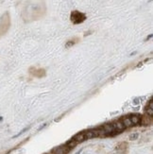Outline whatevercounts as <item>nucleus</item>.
<instances>
[{
    "instance_id": "4",
    "label": "nucleus",
    "mask_w": 153,
    "mask_h": 154,
    "mask_svg": "<svg viewBox=\"0 0 153 154\" xmlns=\"http://www.w3.org/2000/svg\"><path fill=\"white\" fill-rule=\"evenodd\" d=\"M102 129L104 130L105 133H106V136L107 135H115L116 133L115 131L114 127H112V124H106L102 127Z\"/></svg>"
},
{
    "instance_id": "3",
    "label": "nucleus",
    "mask_w": 153,
    "mask_h": 154,
    "mask_svg": "<svg viewBox=\"0 0 153 154\" xmlns=\"http://www.w3.org/2000/svg\"><path fill=\"white\" fill-rule=\"evenodd\" d=\"M70 150L71 149H69L66 145H63V146H58V148H55L52 150V153L53 154H67Z\"/></svg>"
},
{
    "instance_id": "13",
    "label": "nucleus",
    "mask_w": 153,
    "mask_h": 154,
    "mask_svg": "<svg viewBox=\"0 0 153 154\" xmlns=\"http://www.w3.org/2000/svg\"><path fill=\"white\" fill-rule=\"evenodd\" d=\"M138 138V133H134V134H131L130 136V140H135V139H137Z\"/></svg>"
},
{
    "instance_id": "10",
    "label": "nucleus",
    "mask_w": 153,
    "mask_h": 154,
    "mask_svg": "<svg viewBox=\"0 0 153 154\" xmlns=\"http://www.w3.org/2000/svg\"><path fill=\"white\" fill-rule=\"evenodd\" d=\"M150 122H151V116H143V118H141V123L143 124V125H148V124H150Z\"/></svg>"
},
{
    "instance_id": "2",
    "label": "nucleus",
    "mask_w": 153,
    "mask_h": 154,
    "mask_svg": "<svg viewBox=\"0 0 153 154\" xmlns=\"http://www.w3.org/2000/svg\"><path fill=\"white\" fill-rule=\"evenodd\" d=\"M85 19H86V16H85V14H83L82 12H79L78 11H74L71 13V21L74 24L82 23Z\"/></svg>"
},
{
    "instance_id": "9",
    "label": "nucleus",
    "mask_w": 153,
    "mask_h": 154,
    "mask_svg": "<svg viewBox=\"0 0 153 154\" xmlns=\"http://www.w3.org/2000/svg\"><path fill=\"white\" fill-rule=\"evenodd\" d=\"M122 124L124 125L125 128H130V127H132L133 125H132L131 121H130V117H123L122 118Z\"/></svg>"
},
{
    "instance_id": "12",
    "label": "nucleus",
    "mask_w": 153,
    "mask_h": 154,
    "mask_svg": "<svg viewBox=\"0 0 153 154\" xmlns=\"http://www.w3.org/2000/svg\"><path fill=\"white\" fill-rule=\"evenodd\" d=\"M77 145H78V143L75 141V140H73V139H72V140H70V141H68V142H67V144H66V146H67L69 149L75 148V146H76Z\"/></svg>"
},
{
    "instance_id": "11",
    "label": "nucleus",
    "mask_w": 153,
    "mask_h": 154,
    "mask_svg": "<svg viewBox=\"0 0 153 154\" xmlns=\"http://www.w3.org/2000/svg\"><path fill=\"white\" fill-rule=\"evenodd\" d=\"M147 112H148V116L152 117V116H153V102H152V99L150 100V102H149V105L148 107Z\"/></svg>"
},
{
    "instance_id": "5",
    "label": "nucleus",
    "mask_w": 153,
    "mask_h": 154,
    "mask_svg": "<svg viewBox=\"0 0 153 154\" xmlns=\"http://www.w3.org/2000/svg\"><path fill=\"white\" fill-rule=\"evenodd\" d=\"M112 127H114L115 131L116 134H118V133L122 132V131L126 129L125 127H124V125L122 124L121 121H115V122H114V123H112Z\"/></svg>"
},
{
    "instance_id": "6",
    "label": "nucleus",
    "mask_w": 153,
    "mask_h": 154,
    "mask_svg": "<svg viewBox=\"0 0 153 154\" xmlns=\"http://www.w3.org/2000/svg\"><path fill=\"white\" fill-rule=\"evenodd\" d=\"M85 135V139H91V138H95V137H98V131L97 129L96 130H90L84 132Z\"/></svg>"
},
{
    "instance_id": "1",
    "label": "nucleus",
    "mask_w": 153,
    "mask_h": 154,
    "mask_svg": "<svg viewBox=\"0 0 153 154\" xmlns=\"http://www.w3.org/2000/svg\"><path fill=\"white\" fill-rule=\"evenodd\" d=\"M10 24H11L10 16L8 13H5V14L0 18V36L3 35L4 33L8 30Z\"/></svg>"
},
{
    "instance_id": "8",
    "label": "nucleus",
    "mask_w": 153,
    "mask_h": 154,
    "mask_svg": "<svg viewBox=\"0 0 153 154\" xmlns=\"http://www.w3.org/2000/svg\"><path fill=\"white\" fill-rule=\"evenodd\" d=\"M73 140H75L77 143H81V142H83L85 139V135H84V132H81V133H78L76 134L74 137H73Z\"/></svg>"
},
{
    "instance_id": "7",
    "label": "nucleus",
    "mask_w": 153,
    "mask_h": 154,
    "mask_svg": "<svg viewBox=\"0 0 153 154\" xmlns=\"http://www.w3.org/2000/svg\"><path fill=\"white\" fill-rule=\"evenodd\" d=\"M130 119L132 123V125L135 126V125H139L141 123V116H137V115H133L130 116Z\"/></svg>"
}]
</instances>
